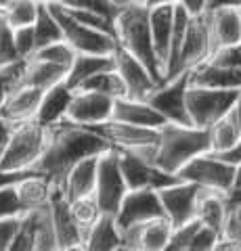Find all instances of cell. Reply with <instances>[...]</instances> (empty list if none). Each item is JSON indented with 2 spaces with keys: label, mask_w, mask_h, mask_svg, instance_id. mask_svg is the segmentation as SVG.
I'll return each instance as SVG.
<instances>
[{
  "label": "cell",
  "mask_w": 241,
  "mask_h": 251,
  "mask_svg": "<svg viewBox=\"0 0 241 251\" xmlns=\"http://www.w3.org/2000/svg\"><path fill=\"white\" fill-rule=\"evenodd\" d=\"M76 57H78V52L63 40V42H57L53 46H46V49L38 50L34 54V61H44V63H51V65L72 69L76 63Z\"/></svg>",
  "instance_id": "e575fe53"
},
{
  "label": "cell",
  "mask_w": 241,
  "mask_h": 251,
  "mask_svg": "<svg viewBox=\"0 0 241 251\" xmlns=\"http://www.w3.org/2000/svg\"><path fill=\"white\" fill-rule=\"evenodd\" d=\"M237 211V214H239V218H241V209H235Z\"/></svg>",
  "instance_id": "f907efd6"
},
{
  "label": "cell",
  "mask_w": 241,
  "mask_h": 251,
  "mask_svg": "<svg viewBox=\"0 0 241 251\" xmlns=\"http://www.w3.org/2000/svg\"><path fill=\"white\" fill-rule=\"evenodd\" d=\"M128 193L130 191L120 170L118 155L111 149L99 161V178H97V191H95V199L99 203L101 211H103V216H113V218L118 216Z\"/></svg>",
  "instance_id": "ba28073f"
},
{
  "label": "cell",
  "mask_w": 241,
  "mask_h": 251,
  "mask_svg": "<svg viewBox=\"0 0 241 251\" xmlns=\"http://www.w3.org/2000/svg\"><path fill=\"white\" fill-rule=\"evenodd\" d=\"M72 214L76 218L78 226L84 230V234H88V230L95 226L103 211H101L99 203L95 197H86V199H78V201H72Z\"/></svg>",
  "instance_id": "d590c367"
},
{
  "label": "cell",
  "mask_w": 241,
  "mask_h": 251,
  "mask_svg": "<svg viewBox=\"0 0 241 251\" xmlns=\"http://www.w3.org/2000/svg\"><path fill=\"white\" fill-rule=\"evenodd\" d=\"M239 92L191 86L189 92H187V109H189L191 126L199 130L214 128L220 120L233 113Z\"/></svg>",
  "instance_id": "5b68a950"
},
{
  "label": "cell",
  "mask_w": 241,
  "mask_h": 251,
  "mask_svg": "<svg viewBox=\"0 0 241 251\" xmlns=\"http://www.w3.org/2000/svg\"><path fill=\"white\" fill-rule=\"evenodd\" d=\"M201 191L204 188L189 184V182H181V180L172 186H166L161 191H158L161 205H164V214L168 218V222L174 226V230L195 222Z\"/></svg>",
  "instance_id": "4fadbf2b"
},
{
  "label": "cell",
  "mask_w": 241,
  "mask_h": 251,
  "mask_svg": "<svg viewBox=\"0 0 241 251\" xmlns=\"http://www.w3.org/2000/svg\"><path fill=\"white\" fill-rule=\"evenodd\" d=\"M51 13L55 15V19L59 21L61 29H63V40L72 46L78 54H99V57H111L118 49V40L113 36L101 34L95 31L82 23H78L65 13L61 0L57 2H49Z\"/></svg>",
  "instance_id": "52a82bcc"
},
{
  "label": "cell",
  "mask_w": 241,
  "mask_h": 251,
  "mask_svg": "<svg viewBox=\"0 0 241 251\" xmlns=\"http://www.w3.org/2000/svg\"><path fill=\"white\" fill-rule=\"evenodd\" d=\"M0 11H2V19L13 29L32 27L40 13V2L36 0H0Z\"/></svg>",
  "instance_id": "1f68e13d"
},
{
  "label": "cell",
  "mask_w": 241,
  "mask_h": 251,
  "mask_svg": "<svg viewBox=\"0 0 241 251\" xmlns=\"http://www.w3.org/2000/svg\"><path fill=\"white\" fill-rule=\"evenodd\" d=\"M42 99H44L42 90L32 88V86H19V88L6 99L4 107L0 109V117L6 120L11 126L36 122Z\"/></svg>",
  "instance_id": "ffe728a7"
},
{
  "label": "cell",
  "mask_w": 241,
  "mask_h": 251,
  "mask_svg": "<svg viewBox=\"0 0 241 251\" xmlns=\"http://www.w3.org/2000/svg\"><path fill=\"white\" fill-rule=\"evenodd\" d=\"M109 151L111 145L105 138H101L88 128H80V126L65 122L53 128L51 147L36 170L55 188H63L67 174L78 163L90 157H101Z\"/></svg>",
  "instance_id": "6da1fadb"
},
{
  "label": "cell",
  "mask_w": 241,
  "mask_h": 251,
  "mask_svg": "<svg viewBox=\"0 0 241 251\" xmlns=\"http://www.w3.org/2000/svg\"><path fill=\"white\" fill-rule=\"evenodd\" d=\"M74 94H76V90L69 88L67 82L49 90V92H44V99H42V105H40V111H38L36 122L49 130L65 124L69 107H72V100H74Z\"/></svg>",
  "instance_id": "603a6c76"
},
{
  "label": "cell",
  "mask_w": 241,
  "mask_h": 251,
  "mask_svg": "<svg viewBox=\"0 0 241 251\" xmlns=\"http://www.w3.org/2000/svg\"><path fill=\"white\" fill-rule=\"evenodd\" d=\"M115 40L124 50L143 63L149 69V74L160 86L164 84V69L155 54L153 38H151V25H149V11L153 2H143V0H126L118 2L115 0Z\"/></svg>",
  "instance_id": "7a4b0ae2"
},
{
  "label": "cell",
  "mask_w": 241,
  "mask_h": 251,
  "mask_svg": "<svg viewBox=\"0 0 241 251\" xmlns=\"http://www.w3.org/2000/svg\"><path fill=\"white\" fill-rule=\"evenodd\" d=\"M235 170H237V178H235V188H233V191H241V163Z\"/></svg>",
  "instance_id": "c3c4849f"
},
{
  "label": "cell",
  "mask_w": 241,
  "mask_h": 251,
  "mask_svg": "<svg viewBox=\"0 0 241 251\" xmlns=\"http://www.w3.org/2000/svg\"><path fill=\"white\" fill-rule=\"evenodd\" d=\"M44 211L23 216L21 230L17 237H15V241L11 243L9 251H38V232H40V220H42Z\"/></svg>",
  "instance_id": "836d02e7"
},
{
  "label": "cell",
  "mask_w": 241,
  "mask_h": 251,
  "mask_svg": "<svg viewBox=\"0 0 241 251\" xmlns=\"http://www.w3.org/2000/svg\"><path fill=\"white\" fill-rule=\"evenodd\" d=\"M34 31H36L38 50L57 42H63V29H61L59 21L55 19V15L51 13L49 2H40V13H38V19L34 23Z\"/></svg>",
  "instance_id": "d6a6232c"
},
{
  "label": "cell",
  "mask_w": 241,
  "mask_h": 251,
  "mask_svg": "<svg viewBox=\"0 0 241 251\" xmlns=\"http://www.w3.org/2000/svg\"><path fill=\"white\" fill-rule=\"evenodd\" d=\"M220 241H222V237L218 232L199 226V230L195 232V237H193L191 245H189L187 251H216V247H218Z\"/></svg>",
  "instance_id": "b9f144b4"
},
{
  "label": "cell",
  "mask_w": 241,
  "mask_h": 251,
  "mask_svg": "<svg viewBox=\"0 0 241 251\" xmlns=\"http://www.w3.org/2000/svg\"><path fill=\"white\" fill-rule=\"evenodd\" d=\"M13 130H15V126H11L6 120H2V117H0V159H2L6 147H9V140H11V136H13Z\"/></svg>",
  "instance_id": "bcb514c9"
},
{
  "label": "cell",
  "mask_w": 241,
  "mask_h": 251,
  "mask_svg": "<svg viewBox=\"0 0 241 251\" xmlns=\"http://www.w3.org/2000/svg\"><path fill=\"white\" fill-rule=\"evenodd\" d=\"M235 115H237V122H239V126H241V92H239V99H237V103H235Z\"/></svg>",
  "instance_id": "7dc6e473"
},
{
  "label": "cell",
  "mask_w": 241,
  "mask_h": 251,
  "mask_svg": "<svg viewBox=\"0 0 241 251\" xmlns=\"http://www.w3.org/2000/svg\"><path fill=\"white\" fill-rule=\"evenodd\" d=\"M115 69V61H113V54L111 57H99V54H78L74 67L69 69V75H67V86L69 88L78 90L80 86L95 77L99 74H107V72H113Z\"/></svg>",
  "instance_id": "f546056e"
},
{
  "label": "cell",
  "mask_w": 241,
  "mask_h": 251,
  "mask_svg": "<svg viewBox=\"0 0 241 251\" xmlns=\"http://www.w3.org/2000/svg\"><path fill=\"white\" fill-rule=\"evenodd\" d=\"M23 59L19 57L17 46H15V29L0 19V69H6L11 65H17Z\"/></svg>",
  "instance_id": "8d00e7d4"
},
{
  "label": "cell",
  "mask_w": 241,
  "mask_h": 251,
  "mask_svg": "<svg viewBox=\"0 0 241 251\" xmlns=\"http://www.w3.org/2000/svg\"><path fill=\"white\" fill-rule=\"evenodd\" d=\"M160 218H166L160 193L147 188V191H130L126 195L118 216H115V222H118L120 230L124 234L132 228H136V226H143Z\"/></svg>",
  "instance_id": "7c38bea8"
},
{
  "label": "cell",
  "mask_w": 241,
  "mask_h": 251,
  "mask_svg": "<svg viewBox=\"0 0 241 251\" xmlns=\"http://www.w3.org/2000/svg\"><path fill=\"white\" fill-rule=\"evenodd\" d=\"M174 11H176V2H170V0H158V2L151 4L149 11L153 49L164 72L170 57V42H172V31H174Z\"/></svg>",
  "instance_id": "d6986e66"
},
{
  "label": "cell",
  "mask_w": 241,
  "mask_h": 251,
  "mask_svg": "<svg viewBox=\"0 0 241 251\" xmlns=\"http://www.w3.org/2000/svg\"><path fill=\"white\" fill-rule=\"evenodd\" d=\"M115 100L97 92H76L72 107L67 113V122L80 128H95L113 120Z\"/></svg>",
  "instance_id": "e0dca14e"
},
{
  "label": "cell",
  "mask_w": 241,
  "mask_h": 251,
  "mask_svg": "<svg viewBox=\"0 0 241 251\" xmlns=\"http://www.w3.org/2000/svg\"><path fill=\"white\" fill-rule=\"evenodd\" d=\"M189 88H191V74H183L174 77V80L161 84L147 99V103L164 117L166 124L191 128V117H189V109H187V92H189Z\"/></svg>",
  "instance_id": "9c48e42d"
},
{
  "label": "cell",
  "mask_w": 241,
  "mask_h": 251,
  "mask_svg": "<svg viewBox=\"0 0 241 251\" xmlns=\"http://www.w3.org/2000/svg\"><path fill=\"white\" fill-rule=\"evenodd\" d=\"M241 140V126L237 122L235 111L220 120L214 128H210V143H212L214 155H227L239 145Z\"/></svg>",
  "instance_id": "4dcf8cb0"
},
{
  "label": "cell",
  "mask_w": 241,
  "mask_h": 251,
  "mask_svg": "<svg viewBox=\"0 0 241 251\" xmlns=\"http://www.w3.org/2000/svg\"><path fill=\"white\" fill-rule=\"evenodd\" d=\"M172 234L174 226L168 222V218H160L124 232V245L141 251H164Z\"/></svg>",
  "instance_id": "44dd1931"
},
{
  "label": "cell",
  "mask_w": 241,
  "mask_h": 251,
  "mask_svg": "<svg viewBox=\"0 0 241 251\" xmlns=\"http://www.w3.org/2000/svg\"><path fill=\"white\" fill-rule=\"evenodd\" d=\"M23 218H13V220H0V251H9L11 243L21 230Z\"/></svg>",
  "instance_id": "7bdbcfd3"
},
{
  "label": "cell",
  "mask_w": 241,
  "mask_h": 251,
  "mask_svg": "<svg viewBox=\"0 0 241 251\" xmlns=\"http://www.w3.org/2000/svg\"><path fill=\"white\" fill-rule=\"evenodd\" d=\"M124 247V234L113 216H101L99 222L86 234L88 251H120Z\"/></svg>",
  "instance_id": "f1b7e54d"
},
{
  "label": "cell",
  "mask_w": 241,
  "mask_h": 251,
  "mask_svg": "<svg viewBox=\"0 0 241 251\" xmlns=\"http://www.w3.org/2000/svg\"><path fill=\"white\" fill-rule=\"evenodd\" d=\"M120 161V170L124 174V180L128 184V191H161L166 186H172L178 182L176 176H170L153 166V163L145 161L134 151H124V149H113Z\"/></svg>",
  "instance_id": "30bf717a"
},
{
  "label": "cell",
  "mask_w": 241,
  "mask_h": 251,
  "mask_svg": "<svg viewBox=\"0 0 241 251\" xmlns=\"http://www.w3.org/2000/svg\"><path fill=\"white\" fill-rule=\"evenodd\" d=\"M13 218H23L17 186L0 188V220H13Z\"/></svg>",
  "instance_id": "f35d334b"
},
{
  "label": "cell",
  "mask_w": 241,
  "mask_h": 251,
  "mask_svg": "<svg viewBox=\"0 0 241 251\" xmlns=\"http://www.w3.org/2000/svg\"><path fill=\"white\" fill-rule=\"evenodd\" d=\"M69 75V69L59 67V65H51V63L44 61H27L26 67V75H23L21 86H32L42 92H49L57 86L65 84Z\"/></svg>",
  "instance_id": "83f0119b"
},
{
  "label": "cell",
  "mask_w": 241,
  "mask_h": 251,
  "mask_svg": "<svg viewBox=\"0 0 241 251\" xmlns=\"http://www.w3.org/2000/svg\"><path fill=\"white\" fill-rule=\"evenodd\" d=\"M0 19H2V11H0Z\"/></svg>",
  "instance_id": "816d5d0a"
},
{
  "label": "cell",
  "mask_w": 241,
  "mask_h": 251,
  "mask_svg": "<svg viewBox=\"0 0 241 251\" xmlns=\"http://www.w3.org/2000/svg\"><path fill=\"white\" fill-rule=\"evenodd\" d=\"M208 153H212L210 130L166 124L161 128V138L158 151H155L153 166L170 176H178V172L185 166H189L193 159Z\"/></svg>",
  "instance_id": "3957f363"
},
{
  "label": "cell",
  "mask_w": 241,
  "mask_h": 251,
  "mask_svg": "<svg viewBox=\"0 0 241 251\" xmlns=\"http://www.w3.org/2000/svg\"><path fill=\"white\" fill-rule=\"evenodd\" d=\"M101 157H103V155H101ZM101 157H90V159H84L82 163H78V166L67 174L61 191L65 193V197H67L69 203L78 201V199L95 197Z\"/></svg>",
  "instance_id": "7402d4cb"
},
{
  "label": "cell",
  "mask_w": 241,
  "mask_h": 251,
  "mask_svg": "<svg viewBox=\"0 0 241 251\" xmlns=\"http://www.w3.org/2000/svg\"><path fill=\"white\" fill-rule=\"evenodd\" d=\"M208 63L214 67H222V69H241V44L218 49Z\"/></svg>",
  "instance_id": "60d3db41"
},
{
  "label": "cell",
  "mask_w": 241,
  "mask_h": 251,
  "mask_svg": "<svg viewBox=\"0 0 241 251\" xmlns=\"http://www.w3.org/2000/svg\"><path fill=\"white\" fill-rule=\"evenodd\" d=\"M229 216H231V209H229L227 195H220L214 191H201V197L197 203V214H195V222L199 226L218 232L222 237Z\"/></svg>",
  "instance_id": "d4e9b609"
},
{
  "label": "cell",
  "mask_w": 241,
  "mask_h": 251,
  "mask_svg": "<svg viewBox=\"0 0 241 251\" xmlns=\"http://www.w3.org/2000/svg\"><path fill=\"white\" fill-rule=\"evenodd\" d=\"M26 67H27V61H21L17 65L0 69V109L4 107L6 99L21 86L23 75H26Z\"/></svg>",
  "instance_id": "74e56055"
},
{
  "label": "cell",
  "mask_w": 241,
  "mask_h": 251,
  "mask_svg": "<svg viewBox=\"0 0 241 251\" xmlns=\"http://www.w3.org/2000/svg\"><path fill=\"white\" fill-rule=\"evenodd\" d=\"M53 130L38 122L15 126L9 147L0 159V170L4 172H29L36 170L51 147Z\"/></svg>",
  "instance_id": "277c9868"
},
{
  "label": "cell",
  "mask_w": 241,
  "mask_h": 251,
  "mask_svg": "<svg viewBox=\"0 0 241 251\" xmlns=\"http://www.w3.org/2000/svg\"><path fill=\"white\" fill-rule=\"evenodd\" d=\"M181 4L191 19L204 17L206 11H208V0H181Z\"/></svg>",
  "instance_id": "f6af8a7d"
},
{
  "label": "cell",
  "mask_w": 241,
  "mask_h": 251,
  "mask_svg": "<svg viewBox=\"0 0 241 251\" xmlns=\"http://www.w3.org/2000/svg\"><path fill=\"white\" fill-rule=\"evenodd\" d=\"M181 182L195 184L204 191H214L220 195H231L235 188L237 170L235 166L222 161L218 155L208 153L193 159L189 166H185L176 176Z\"/></svg>",
  "instance_id": "8992f818"
},
{
  "label": "cell",
  "mask_w": 241,
  "mask_h": 251,
  "mask_svg": "<svg viewBox=\"0 0 241 251\" xmlns=\"http://www.w3.org/2000/svg\"><path fill=\"white\" fill-rule=\"evenodd\" d=\"M208 21L212 31L214 52L218 49L241 44V0L208 2Z\"/></svg>",
  "instance_id": "8fae6325"
},
{
  "label": "cell",
  "mask_w": 241,
  "mask_h": 251,
  "mask_svg": "<svg viewBox=\"0 0 241 251\" xmlns=\"http://www.w3.org/2000/svg\"><path fill=\"white\" fill-rule=\"evenodd\" d=\"M88 130H92L101 138H105L111 145V149H124V151H138V149H147V147H158L161 138V130H147L115 120Z\"/></svg>",
  "instance_id": "9a60e30c"
},
{
  "label": "cell",
  "mask_w": 241,
  "mask_h": 251,
  "mask_svg": "<svg viewBox=\"0 0 241 251\" xmlns=\"http://www.w3.org/2000/svg\"><path fill=\"white\" fill-rule=\"evenodd\" d=\"M113 61H115V72L120 74L128 88V99L134 100H147L151 94L160 88V84L153 80L149 69H147L134 54H130L128 50H124L118 44V49L113 52Z\"/></svg>",
  "instance_id": "2e32d148"
},
{
  "label": "cell",
  "mask_w": 241,
  "mask_h": 251,
  "mask_svg": "<svg viewBox=\"0 0 241 251\" xmlns=\"http://www.w3.org/2000/svg\"><path fill=\"white\" fill-rule=\"evenodd\" d=\"M17 193L23 207V216H27V214H36V211H44L51 207L55 186L44 176H32L17 184Z\"/></svg>",
  "instance_id": "4316f807"
},
{
  "label": "cell",
  "mask_w": 241,
  "mask_h": 251,
  "mask_svg": "<svg viewBox=\"0 0 241 251\" xmlns=\"http://www.w3.org/2000/svg\"><path fill=\"white\" fill-rule=\"evenodd\" d=\"M15 46H17V52H19V57L23 61H32L34 59V54L38 52L34 25L32 27L15 29Z\"/></svg>",
  "instance_id": "ab89813d"
},
{
  "label": "cell",
  "mask_w": 241,
  "mask_h": 251,
  "mask_svg": "<svg viewBox=\"0 0 241 251\" xmlns=\"http://www.w3.org/2000/svg\"><path fill=\"white\" fill-rule=\"evenodd\" d=\"M191 86L241 92V69H222L210 65V63H204L201 67L191 72Z\"/></svg>",
  "instance_id": "484cf974"
},
{
  "label": "cell",
  "mask_w": 241,
  "mask_h": 251,
  "mask_svg": "<svg viewBox=\"0 0 241 251\" xmlns=\"http://www.w3.org/2000/svg\"><path fill=\"white\" fill-rule=\"evenodd\" d=\"M113 120L130 124V126H138V128H147V130H161L166 126V120L147 100H134V99L115 100Z\"/></svg>",
  "instance_id": "cb8c5ba5"
},
{
  "label": "cell",
  "mask_w": 241,
  "mask_h": 251,
  "mask_svg": "<svg viewBox=\"0 0 241 251\" xmlns=\"http://www.w3.org/2000/svg\"><path fill=\"white\" fill-rule=\"evenodd\" d=\"M63 251H88L86 249V243H80V245H74V247H67Z\"/></svg>",
  "instance_id": "681fc988"
},
{
  "label": "cell",
  "mask_w": 241,
  "mask_h": 251,
  "mask_svg": "<svg viewBox=\"0 0 241 251\" xmlns=\"http://www.w3.org/2000/svg\"><path fill=\"white\" fill-rule=\"evenodd\" d=\"M49 214H51V224H53V232H55L59 251L80 245V243H86V234L78 226L76 218L72 214V203L67 201L65 193L61 188H55V193H53Z\"/></svg>",
  "instance_id": "ac0fdd59"
},
{
  "label": "cell",
  "mask_w": 241,
  "mask_h": 251,
  "mask_svg": "<svg viewBox=\"0 0 241 251\" xmlns=\"http://www.w3.org/2000/svg\"><path fill=\"white\" fill-rule=\"evenodd\" d=\"M212 54H214V44H212V31H210L208 15L191 19V25H189V31H187L183 50H181V61H178V75L191 74L193 69L201 67L204 63L212 59Z\"/></svg>",
  "instance_id": "5bb4252c"
},
{
  "label": "cell",
  "mask_w": 241,
  "mask_h": 251,
  "mask_svg": "<svg viewBox=\"0 0 241 251\" xmlns=\"http://www.w3.org/2000/svg\"><path fill=\"white\" fill-rule=\"evenodd\" d=\"M32 176H42L38 170H29V172H4L0 170V188H6V186H17L23 180L32 178Z\"/></svg>",
  "instance_id": "ee69618b"
}]
</instances>
